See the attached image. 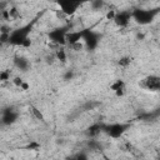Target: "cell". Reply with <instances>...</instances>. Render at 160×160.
<instances>
[{
	"mask_svg": "<svg viewBox=\"0 0 160 160\" xmlns=\"http://www.w3.org/2000/svg\"><path fill=\"white\" fill-rule=\"evenodd\" d=\"M56 58L60 60V61H66V52H65V50H62V49H60V50H58L56 51Z\"/></svg>",
	"mask_w": 160,
	"mask_h": 160,
	"instance_id": "2",
	"label": "cell"
},
{
	"mask_svg": "<svg viewBox=\"0 0 160 160\" xmlns=\"http://www.w3.org/2000/svg\"><path fill=\"white\" fill-rule=\"evenodd\" d=\"M141 86L145 88V89L156 91V90H159V86H160L159 78H158V76H148L146 79L142 80V85H141Z\"/></svg>",
	"mask_w": 160,
	"mask_h": 160,
	"instance_id": "1",
	"label": "cell"
}]
</instances>
